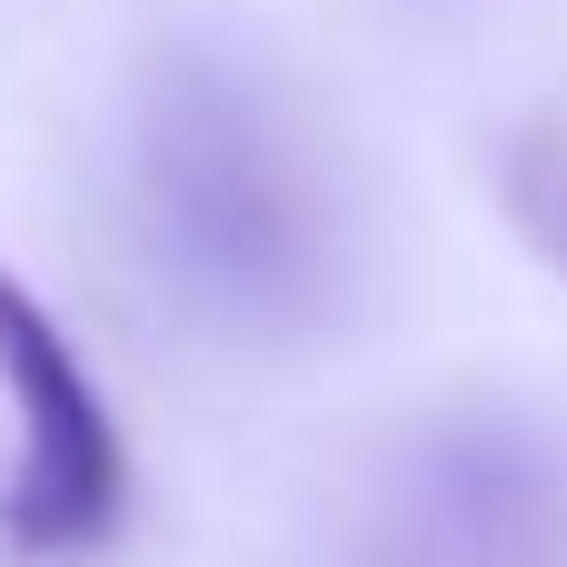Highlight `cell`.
I'll list each match as a JSON object with an SVG mask.
<instances>
[{"label":"cell","mask_w":567,"mask_h":567,"mask_svg":"<svg viewBox=\"0 0 567 567\" xmlns=\"http://www.w3.org/2000/svg\"><path fill=\"white\" fill-rule=\"evenodd\" d=\"M140 199L169 279L219 309L229 329H299L329 309L339 279V219L329 189L279 120V100L219 60L169 50L140 100Z\"/></svg>","instance_id":"cell-1"},{"label":"cell","mask_w":567,"mask_h":567,"mask_svg":"<svg viewBox=\"0 0 567 567\" xmlns=\"http://www.w3.org/2000/svg\"><path fill=\"white\" fill-rule=\"evenodd\" d=\"M0 389L20 419V468L0 488V548L30 567L100 558L130 518V439L100 379L80 369L70 329L20 269H0Z\"/></svg>","instance_id":"cell-2"},{"label":"cell","mask_w":567,"mask_h":567,"mask_svg":"<svg viewBox=\"0 0 567 567\" xmlns=\"http://www.w3.org/2000/svg\"><path fill=\"white\" fill-rule=\"evenodd\" d=\"M498 199H508V229L567 279V120H518L508 150H498Z\"/></svg>","instance_id":"cell-3"}]
</instances>
